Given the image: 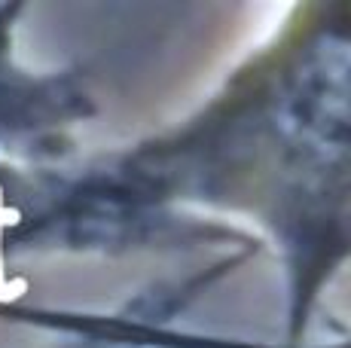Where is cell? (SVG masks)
Returning a JSON list of instances; mask_svg holds the SVG:
<instances>
[{
    "label": "cell",
    "mask_w": 351,
    "mask_h": 348,
    "mask_svg": "<svg viewBox=\"0 0 351 348\" xmlns=\"http://www.w3.org/2000/svg\"><path fill=\"white\" fill-rule=\"evenodd\" d=\"M0 196H3V186H0ZM22 220V214L16 208H3V199H0V303H16L28 293V281L25 278H6L3 269V226H12Z\"/></svg>",
    "instance_id": "obj_1"
}]
</instances>
